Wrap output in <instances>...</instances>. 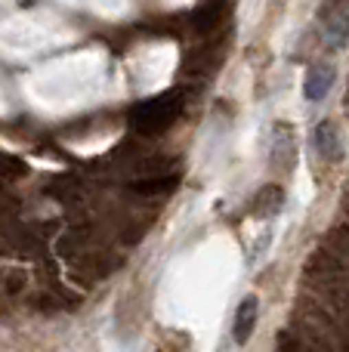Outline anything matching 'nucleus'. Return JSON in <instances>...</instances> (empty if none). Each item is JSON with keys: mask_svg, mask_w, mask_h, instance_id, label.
<instances>
[{"mask_svg": "<svg viewBox=\"0 0 349 352\" xmlns=\"http://www.w3.org/2000/svg\"><path fill=\"white\" fill-rule=\"evenodd\" d=\"M179 109H183V96L179 93H164L158 99H148L146 105L133 111V127L136 133L142 136H158L170 127L179 118Z\"/></svg>", "mask_w": 349, "mask_h": 352, "instance_id": "f257e3e1", "label": "nucleus"}, {"mask_svg": "<svg viewBox=\"0 0 349 352\" xmlns=\"http://www.w3.org/2000/svg\"><path fill=\"white\" fill-rule=\"evenodd\" d=\"M319 28L331 50H340L349 41V0H322Z\"/></svg>", "mask_w": 349, "mask_h": 352, "instance_id": "f03ea898", "label": "nucleus"}, {"mask_svg": "<svg viewBox=\"0 0 349 352\" xmlns=\"http://www.w3.org/2000/svg\"><path fill=\"white\" fill-rule=\"evenodd\" d=\"M334 78H337L334 65H328V62H313V65L306 68V78H303V96H306L309 102H322V99L328 96V90L334 87Z\"/></svg>", "mask_w": 349, "mask_h": 352, "instance_id": "7ed1b4c3", "label": "nucleus"}, {"mask_svg": "<svg viewBox=\"0 0 349 352\" xmlns=\"http://www.w3.org/2000/svg\"><path fill=\"white\" fill-rule=\"evenodd\" d=\"M313 148L325 164H334L337 158H344V142H340V133L334 127V121H319L313 130Z\"/></svg>", "mask_w": 349, "mask_h": 352, "instance_id": "20e7f679", "label": "nucleus"}, {"mask_svg": "<svg viewBox=\"0 0 349 352\" xmlns=\"http://www.w3.org/2000/svg\"><path fill=\"white\" fill-rule=\"evenodd\" d=\"M257 318H260V300L254 297H245L238 303V309H235V322H232V340L238 343V346H245L247 340H251L254 328H257Z\"/></svg>", "mask_w": 349, "mask_h": 352, "instance_id": "39448f33", "label": "nucleus"}, {"mask_svg": "<svg viewBox=\"0 0 349 352\" xmlns=\"http://www.w3.org/2000/svg\"><path fill=\"white\" fill-rule=\"evenodd\" d=\"M272 164L275 167H294V130L288 124H278L272 136Z\"/></svg>", "mask_w": 349, "mask_h": 352, "instance_id": "423d86ee", "label": "nucleus"}, {"mask_svg": "<svg viewBox=\"0 0 349 352\" xmlns=\"http://www.w3.org/2000/svg\"><path fill=\"white\" fill-rule=\"evenodd\" d=\"M282 204H284L282 186H266V188H260L254 210H257V217H272V213L282 210Z\"/></svg>", "mask_w": 349, "mask_h": 352, "instance_id": "0eeeda50", "label": "nucleus"}, {"mask_svg": "<svg viewBox=\"0 0 349 352\" xmlns=\"http://www.w3.org/2000/svg\"><path fill=\"white\" fill-rule=\"evenodd\" d=\"M346 115H349V80H346Z\"/></svg>", "mask_w": 349, "mask_h": 352, "instance_id": "6e6552de", "label": "nucleus"}]
</instances>
